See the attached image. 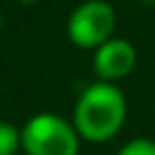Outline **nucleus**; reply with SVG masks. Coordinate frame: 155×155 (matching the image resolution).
<instances>
[{"instance_id":"f03ea898","label":"nucleus","mask_w":155,"mask_h":155,"mask_svg":"<svg viewBox=\"0 0 155 155\" xmlns=\"http://www.w3.org/2000/svg\"><path fill=\"white\" fill-rule=\"evenodd\" d=\"M20 146L27 155H77L79 133L63 117L41 113L20 130Z\"/></svg>"},{"instance_id":"6e6552de","label":"nucleus","mask_w":155,"mask_h":155,"mask_svg":"<svg viewBox=\"0 0 155 155\" xmlns=\"http://www.w3.org/2000/svg\"><path fill=\"white\" fill-rule=\"evenodd\" d=\"M144 2H155V0H144Z\"/></svg>"},{"instance_id":"1a4fd4ad","label":"nucleus","mask_w":155,"mask_h":155,"mask_svg":"<svg viewBox=\"0 0 155 155\" xmlns=\"http://www.w3.org/2000/svg\"><path fill=\"white\" fill-rule=\"evenodd\" d=\"M0 25H2V16H0Z\"/></svg>"},{"instance_id":"f257e3e1","label":"nucleus","mask_w":155,"mask_h":155,"mask_svg":"<svg viewBox=\"0 0 155 155\" xmlns=\"http://www.w3.org/2000/svg\"><path fill=\"white\" fill-rule=\"evenodd\" d=\"M126 119V97L113 83H92L83 90L74 108V130L88 142H106L121 130Z\"/></svg>"},{"instance_id":"7ed1b4c3","label":"nucleus","mask_w":155,"mask_h":155,"mask_svg":"<svg viewBox=\"0 0 155 155\" xmlns=\"http://www.w3.org/2000/svg\"><path fill=\"white\" fill-rule=\"evenodd\" d=\"M115 29V9L106 0L81 2L68 18V36L81 50H97Z\"/></svg>"},{"instance_id":"20e7f679","label":"nucleus","mask_w":155,"mask_h":155,"mask_svg":"<svg viewBox=\"0 0 155 155\" xmlns=\"http://www.w3.org/2000/svg\"><path fill=\"white\" fill-rule=\"evenodd\" d=\"M135 61H137V52L133 43H128L126 38H110L101 47H97L92 68L101 81L110 83L126 77L135 68Z\"/></svg>"},{"instance_id":"423d86ee","label":"nucleus","mask_w":155,"mask_h":155,"mask_svg":"<svg viewBox=\"0 0 155 155\" xmlns=\"http://www.w3.org/2000/svg\"><path fill=\"white\" fill-rule=\"evenodd\" d=\"M117 155H155V142L151 140H133L126 146H121V151Z\"/></svg>"},{"instance_id":"39448f33","label":"nucleus","mask_w":155,"mask_h":155,"mask_svg":"<svg viewBox=\"0 0 155 155\" xmlns=\"http://www.w3.org/2000/svg\"><path fill=\"white\" fill-rule=\"evenodd\" d=\"M20 146V130L7 121H0V155H14Z\"/></svg>"},{"instance_id":"0eeeda50","label":"nucleus","mask_w":155,"mask_h":155,"mask_svg":"<svg viewBox=\"0 0 155 155\" xmlns=\"http://www.w3.org/2000/svg\"><path fill=\"white\" fill-rule=\"evenodd\" d=\"M20 5H34V2H38V0H18Z\"/></svg>"}]
</instances>
